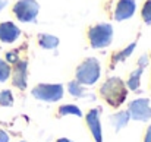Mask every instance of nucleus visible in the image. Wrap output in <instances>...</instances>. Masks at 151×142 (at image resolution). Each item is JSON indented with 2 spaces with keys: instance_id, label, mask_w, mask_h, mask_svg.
Here are the masks:
<instances>
[{
  "instance_id": "f257e3e1",
  "label": "nucleus",
  "mask_w": 151,
  "mask_h": 142,
  "mask_svg": "<svg viewBox=\"0 0 151 142\" xmlns=\"http://www.w3.org/2000/svg\"><path fill=\"white\" fill-rule=\"evenodd\" d=\"M101 97L111 105V107H119L128 95V88L125 82L120 78H109L100 88Z\"/></svg>"
},
{
  "instance_id": "f03ea898",
  "label": "nucleus",
  "mask_w": 151,
  "mask_h": 142,
  "mask_svg": "<svg viewBox=\"0 0 151 142\" xmlns=\"http://www.w3.org/2000/svg\"><path fill=\"white\" fill-rule=\"evenodd\" d=\"M100 73L101 67L99 60L94 57H90L76 67V81L81 85H94L99 81Z\"/></svg>"
},
{
  "instance_id": "7ed1b4c3",
  "label": "nucleus",
  "mask_w": 151,
  "mask_h": 142,
  "mask_svg": "<svg viewBox=\"0 0 151 142\" xmlns=\"http://www.w3.org/2000/svg\"><path fill=\"white\" fill-rule=\"evenodd\" d=\"M90 43L93 48H104L111 43L113 38V27L110 24H99L88 31Z\"/></svg>"
},
{
  "instance_id": "20e7f679",
  "label": "nucleus",
  "mask_w": 151,
  "mask_h": 142,
  "mask_svg": "<svg viewBox=\"0 0 151 142\" xmlns=\"http://www.w3.org/2000/svg\"><path fill=\"white\" fill-rule=\"evenodd\" d=\"M38 3L35 0H19L13 6V13L21 22H34L38 15Z\"/></svg>"
},
{
  "instance_id": "39448f33",
  "label": "nucleus",
  "mask_w": 151,
  "mask_h": 142,
  "mask_svg": "<svg viewBox=\"0 0 151 142\" xmlns=\"http://www.w3.org/2000/svg\"><path fill=\"white\" fill-rule=\"evenodd\" d=\"M32 95L37 100L54 103L63 97V87L60 84H40L32 90Z\"/></svg>"
},
{
  "instance_id": "423d86ee",
  "label": "nucleus",
  "mask_w": 151,
  "mask_h": 142,
  "mask_svg": "<svg viewBox=\"0 0 151 142\" xmlns=\"http://www.w3.org/2000/svg\"><path fill=\"white\" fill-rule=\"evenodd\" d=\"M131 119L134 120H139V122H147L151 119V105L148 98H138L134 100L129 104V110H128Z\"/></svg>"
},
{
  "instance_id": "0eeeda50",
  "label": "nucleus",
  "mask_w": 151,
  "mask_h": 142,
  "mask_svg": "<svg viewBox=\"0 0 151 142\" xmlns=\"http://www.w3.org/2000/svg\"><path fill=\"white\" fill-rule=\"evenodd\" d=\"M137 9V1L135 0H119L116 10H114V19L116 21H125L129 19Z\"/></svg>"
},
{
  "instance_id": "6e6552de",
  "label": "nucleus",
  "mask_w": 151,
  "mask_h": 142,
  "mask_svg": "<svg viewBox=\"0 0 151 142\" xmlns=\"http://www.w3.org/2000/svg\"><path fill=\"white\" fill-rule=\"evenodd\" d=\"M100 110L99 108H93L88 111L87 114V125L94 136L96 142H103V133H101V125H100Z\"/></svg>"
},
{
  "instance_id": "1a4fd4ad",
  "label": "nucleus",
  "mask_w": 151,
  "mask_h": 142,
  "mask_svg": "<svg viewBox=\"0 0 151 142\" xmlns=\"http://www.w3.org/2000/svg\"><path fill=\"white\" fill-rule=\"evenodd\" d=\"M19 35H21V29L15 24H12V22L0 24V41L12 44L19 38Z\"/></svg>"
},
{
  "instance_id": "9d476101",
  "label": "nucleus",
  "mask_w": 151,
  "mask_h": 142,
  "mask_svg": "<svg viewBox=\"0 0 151 142\" xmlns=\"http://www.w3.org/2000/svg\"><path fill=\"white\" fill-rule=\"evenodd\" d=\"M27 78H28V63L25 60H21L16 63L13 69V85L19 90H25Z\"/></svg>"
},
{
  "instance_id": "9b49d317",
  "label": "nucleus",
  "mask_w": 151,
  "mask_h": 142,
  "mask_svg": "<svg viewBox=\"0 0 151 142\" xmlns=\"http://www.w3.org/2000/svg\"><path fill=\"white\" fill-rule=\"evenodd\" d=\"M38 44L44 50H53L59 46V38L50 34H40L38 35Z\"/></svg>"
},
{
  "instance_id": "f8f14e48",
  "label": "nucleus",
  "mask_w": 151,
  "mask_h": 142,
  "mask_svg": "<svg viewBox=\"0 0 151 142\" xmlns=\"http://www.w3.org/2000/svg\"><path fill=\"white\" fill-rule=\"evenodd\" d=\"M129 119H131V116H129L128 111H119L117 114H114V116L110 117V122L113 123V126L116 128V131H120L122 128H125L128 125Z\"/></svg>"
},
{
  "instance_id": "ddd939ff",
  "label": "nucleus",
  "mask_w": 151,
  "mask_h": 142,
  "mask_svg": "<svg viewBox=\"0 0 151 142\" xmlns=\"http://www.w3.org/2000/svg\"><path fill=\"white\" fill-rule=\"evenodd\" d=\"M135 47H137V43H132L131 46H128L125 50H122V51L113 54V56H111V66H116L117 63H120V62H123L125 59H128V57L131 56V53L134 51V48Z\"/></svg>"
},
{
  "instance_id": "4468645a",
  "label": "nucleus",
  "mask_w": 151,
  "mask_h": 142,
  "mask_svg": "<svg viewBox=\"0 0 151 142\" xmlns=\"http://www.w3.org/2000/svg\"><path fill=\"white\" fill-rule=\"evenodd\" d=\"M141 75H142V67H139V69H137L135 72L131 73V76H129L126 85H128L132 91H137V90L139 88V84H141Z\"/></svg>"
},
{
  "instance_id": "2eb2a0df",
  "label": "nucleus",
  "mask_w": 151,
  "mask_h": 142,
  "mask_svg": "<svg viewBox=\"0 0 151 142\" xmlns=\"http://www.w3.org/2000/svg\"><path fill=\"white\" fill-rule=\"evenodd\" d=\"M68 90H69V93H70V94L73 95V97H76V98H82V97H85V95H87L85 90H84V87H82L78 81L69 82Z\"/></svg>"
},
{
  "instance_id": "dca6fc26",
  "label": "nucleus",
  "mask_w": 151,
  "mask_h": 142,
  "mask_svg": "<svg viewBox=\"0 0 151 142\" xmlns=\"http://www.w3.org/2000/svg\"><path fill=\"white\" fill-rule=\"evenodd\" d=\"M59 114H60V116L73 114V116L81 117V116H82V111H81V108H78V107L73 105V104H66V105H62V107L59 108Z\"/></svg>"
},
{
  "instance_id": "f3484780",
  "label": "nucleus",
  "mask_w": 151,
  "mask_h": 142,
  "mask_svg": "<svg viewBox=\"0 0 151 142\" xmlns=\"http://www.w3.org/2000/svg\"><path fill=\"white\" fill-rule=\"evenodd\" d=\"M10 73H12V69H10L9 63L0 59V82L7 81V78L10 76Z\"/></svg>"
},
{
  "instance_id": "a211bd4d",
  "label": "nucleus",
  "mask_w": 151,
  "mask_h": 142,
  "mask_svg": "<svg viewBox=\"0 0 151 142\" xmlns=\"http://www.w3.org/2000/svg\"><path fill=\"white\" fill-rule=\"evenodd\" d=\"M0 105H3V107L13 105V95L9 90H4L0 93Z\"/></svg>"
},
{
  "instance_id": "6ab92c4d",
  "label": "nucleus",
  "mask_w": 151,
  "mask_h": 142,
  "mask_svg": "<svg viewBox=\"0 0 151 142\" xmlns=\"http://www.w3.org/2000/svg\"><path fill=\"white\" fill-rule=\"evenodd\" d=\"M142 19L147 25H151V0H147L142 6Z\"/></svg>"
},
{
  "instance_id": "aec40b11",
  "label": "nucleus",
  "mask_w": 151,
  "mask_h": 142,
  "mask_svg": "<svg viewBox=\"0 0 151 142\" xmlns=\"http://www.w3.org/2000/svg\"><path fill=\"white\" fill-rule=\"evenodd\" d=\"M6 59H7L9 62H18V60H19L18 56H16V53H7V54H6Z\"/></svg>"
},
{
  "instance_id": "412c9836",
  "label": "nucleus",
  "mask_w": 151,
  "mask_h": 142,
  "mask_svg": "<svg viewBox=\"0 0 151 142\" xmlns=\"http://www.w3.org/2000/svg\"><path fill=\"white\" fill-rule=\"evenodd\" d=\"M0 142H9V135L0 129Z\"/></svg>"
},
{
  "instance_id": "4be33fe9",
  "label": "nucleus",
  "mask_w": 151,
  "mask_h": 142,
  "mask_svg": "<svg viewBox=\"0 0 151 142\" xmlns=\"http://www.w3.org/2000/svg\"><path fill=\"white\" fill-rule=\"evenodd\" d=\"M147 59H148L147 56H142V57L139 59V67H142V69L145 67V65H147Z\"/></svg>"
},
{
  "instance_id": "5701e85b",
  "label": "nucleus",
  "mask_w": 151,
  "mask_h": 142,
  "mask_svg": "<svg viewBox=\"0 0 151 142\" xmlns=\"http://www.w3.org/2000/svg\"><path fill=\"white\" fill-rule=\"evenodd\" d=\"M144 142H151V126H148V129H147V133H145V139Z\"/></svg>"
},
{
  "instance_id": "b1692460",
  "label": "nucleus",
  "mask_w": 151,
  "mask_h": 142,
  "mask_svg": "<svg viewBox=\"0 0 151 142\" xmlns=\"http://www.w3.org/2000/svg\"><path fill=\"white\" fill-rule=\"evenodd\" d=\"M6 4H7V1H6V0H0V12L6 7Z\"/></svg>"
},
{
  "instance_id": "393cba45",
  "label": "nucleus",
  "mask_w": 151,
  "mask_h": 142,
  "mask_svg": "<svg viewBox=\"0 0 151 142\" xmlns=\"http://www.w3.org/2000/svg\"><path fill=\"white\" fill-rule=\"evenodd\" d=\"M57 142H72V141L68 139V138H60V139H57Z\"/></svg>"
},
{
  "instance_id": "a878e982",
  "label": "nucleus",
  "mask_w": 151,
  "mask_h": 142,
  "mask_svg": "<svg viewBox=\"0 0 151 142\" xmlns=\"http://www.w3.org/2000/svg\"><path fill=\"white\" fill-rule=\"evenodd\" d=\"M21 142H25V141H21Z\"/></svg>"
}]
</instances>
